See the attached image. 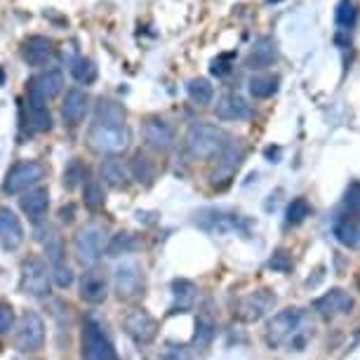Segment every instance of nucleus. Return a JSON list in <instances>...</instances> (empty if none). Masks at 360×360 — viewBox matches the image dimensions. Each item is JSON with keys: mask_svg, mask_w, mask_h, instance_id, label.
I'll use <instances>...</instances> for the list:
<instances>
[{"mask_svg": "<svg viewBox=\"0 0 360 360\" xmlns=\"http://www.w3.org/2000/svg\"><path fill=\"white\" fill-rule=\"evenodd\" d=\"M307 316L302 309H285L278 316L271 318L266 330V342L271 346H290V349H302L307 342Z\"/></svg>", "mask_w": 360, "mask_h": 360, "instance_id": "1", "label": "nucleus"}, {"mask_svg": "<svg viewBox=\"0 0 360 360\" xmlns=\"http://www.w3.org/2000/svg\"><path fill=\"white\" fill-rule=\"evenodd\" d=\"M229 134L217 125H210V123H191L186 130V137H184V144H186V151L191 158L195 160H212L217 158L224 148L229 144Z\"/></svg>", "mask_w": 360, "mask_h": 360, "instance_id": "2", "label": "nucleus"}, {"mask_svg": "<svg viewBox=\"0 0 360 360\" xmlns=\"http://www.w3.org/2000/svg\"><path fill=\"white\" fill-rule=\"evenodd\" d=\"M87 144L101 155H118L130 146V127L113 123H94L87 127Z\"/></svg>", "mask_w": 360, "mask_h": 360, "instance_id": "3", "label": "nucleus"}, {"mask_svg": "<svg viewBox=\"0 0 360 360\" xmlns=\"http://www.w3.org/2000/svg\"><path fill=\"white\" fill-rule=\"evenodd\" d=\"M45 176H47V165L43 160H36V158L19 160L8 169V174H5L3 191L8 195L26 193L29 188L40 186V181H43Z\"/></svg>", "mask_w": 360, "mask_h": 360, "instance_id": "4", "label": "nucleus"}, {"mask_svg": "<svg viewBox=\"0 0 360 360\" xmlns=\"http://www.w3.org/2000/svg\"><path fill=\"white\" fill-rule=\"evenodd\" d=\"M106 231L99 224H85L73 238V252L83 266H94L106 250Z\"/></svg>", "mask_w": 360, "mask_h": 360, "instance_id": "5", "label": "nucleus"}, {"mask_svg": "<svg viewBox=\"0 0 360 360\" xmlns=\"http://www.w3.org/2000/svg\"><path fill=\"white\" fill-rule=\"evenodd\" d=\"M83 360H118L111 339L92 316L83 321Z\"/></svg>", "mask_w": 360, "mask_h": 360, "instance_id": "6", "label": "nucleus"}, {"mask_svg": "<svg viewBox=\"0 0 360 360\" xmlns=\"http://www.w3.org/2000/svg\"><path fill=\"white\" fill-rule=\"evenodd\" d=\"M52 271L40 257H29L22 262V290L26 295L43 299L50 295Z\"/></svg>", "mask_w": 360, "mask_h": 360, "instance_id": "7", "label": "nucleus"}, {"mask_svg": "<svg viewBox=\"0 0 360 360\" xmlns=\"http://www.w3.org/2000/svg\"><path fill=\"white\" fill-rule=\"evenodd\" d=\"M141 139H144V144L155 153L172 151L176 144L174 127L169 125L165 118H160V115H148L144 123H141Z\"/></svg>", "mask_w": 360, "mask_h": 360, "instance_id": "8", "label": "nucleus"}, {"mask_svg": "<svg viewBox=\"0 0 360 360\" xmlns=\"http://www.w3.org/2000/svg\"><path fill=\"white\" fill-rule=\"evenodd\" d=\"M45 344V323L36 311H26L22 316V323L15 332V346L24 353H33L43 349Z\"/></svg>", "mask_w": 360, "mask_h": 360, "instance_id": "9", "label": "nucleus"}, {"mask_svg": "<svg viewBox=\"0 0 360 360\" xmlns=\"http://www.w3.org/2000/svg\"><path fill=\"white\" fill-rule=\"evenodd\" d=\"M90 113V94L80 87H71L66 90L64 99H62V120L66 127L76 130V127L83 125V120Z\"/></svg>", "mask_w": 360, "mask_h": 360, "instance_id": "10", "label": "nucleus"}, {"mask_svg": "<svg viewBox=\"0 0 360 360\" xmlns=\"http://www.w3.org/2000/svg\"><path fill=\"white\" fill-rule=\"evenodd\" d=\"M144 288V271L137 262H123L115 269V292L120 299L137 297Z\"/></svg>", "mask_w": 360, "mask_h": 360, "instance_id": "11", "label": "nucleus"}, {"mask_svg": "<svg viewBox=\"0 0 360 360\" xmlns=\"http://www.w3.org/2000/svg\"><path fill=\"white\" fill-rule=\"evenodd\" d=\"M26 118H29V125L33 132L45 134L52 130V113H50V104L47 99L40 97L38 92H33L26 87Z\"/></svg>", "mask_w": 360, "mask_h": 360, "instance_id": "12", "label": "nucleus"}, {"mask_svg": "<svg viewBox=\"0 0 360 360\" xmlns=\"http://www.w3.org/2000/svg\"><path fill=\"white\" fill-rule=\"evenodd\" d=\"M80 297L87 304H101L108 297V276L104 269L90 266L80 278Z\"/></svg>", "mask_w": 360, "mask_h": 360, "instance_id": "13", "label": "nucleus"}, {"mask_svg": "<svg viewBox=\"0 0 360 360\" xmlns=\"http://www.w3.org/2000/svg\"><path fill=\"white\" fill-rule=\"evenodd\" d=\"M22 59L33 69L47 66L54 59V43L47 36H29L22 43Z\"/></svg>", "mask_w": 360, "mask_h": 360, "instance_id": "14", "label": "nucleus"}, {"mask_svg": "<svg viewBox=\"0 0 360 360\" xmlns=\"http://www.w3.org/2000/svg\"><path fill=\"white\" fill-rule=\"evenodd\" d=\"M99 179L111 188H125L130 184V169L120 155H104L99 162Z\"/></svg>", "mask_w": 360, "mask_h": 360, "instance_id": "15", "label": "nucleus"}, {"mask_svg": "<svg viewBox=\"0 0 360 360\" xmlns=\"http://www.w3.org/2000/svg\"><path fill=\"white\" fill-rule=\"evenodd\" d=\"M125 330L137 344H148L153 342L155 332H158V323H155L153 316H148L146 311H132L130 316L125 318Z\"/></svg>", "mask_w": 360, "mask_h": 360, "instance_id": "16", "label": "nucleus"}, {"mask_svg": "<svg viewBox=\"0 0 360 360\" xmlns=\"http://www.w3.org/2000/svg\"><path fill=\"white\" fill-rule=\"evenodd\" d=\"M64 87H66V78L62 69H45L29 83V90L38 92L40 97L47 101L59 97V94L64 92Z\"/></svg>", "mask_w": 360, "mask_h": 360, "instance_id": "17", "label": "nucleus"}, {"mask_svg": "<svg viewBox=\"0 0 360 360\" xmlns=\"http://www.w3.org/2000/svg\"><path fill=\"white\" fill-rule=\"evenodd\" d=\"M214 115L219 120H245L252 115V106H250L238 92H226L217 101Z\"/></svg>", "mask_w": 360, "mask_h": 360, "instance_id": "18", "label": "nucleus"}, {"mask_svg": "<svg viewBox=\"0 0 360 360\" xmlns=\"http://www.w3.org/2000/svg\"><path fill=\"white\" fill-rule=\"evenodd\" d=\"M0 240L8 250H17L24 243L22 219L15 214V210L0 205Z\"/></svg>", "mask_w": 360, "mask_h": 360, "instance_id": "19", "label": "nucleus"}, {"mask_svg": "<svg viewBox=\"0 0 360 360\" xmlns=\"http://www.w3.org/2000/svg\"><path fill=\"white\" fill-rule=\"evenodd\" d=\"M314 309L318 311V316L335 318V316L349 314V311L353 309V299H351L349 292H344V290H330L328 295L316 299Z\"/></svg>", "mask_w": 360, "mask_h": 360, "instance_id": "20", "label": "nucleus"}, {"mask_svg": "<svg viewBox=\"0 0 360 360\" xmlns=\"http://www.w3.org/2000/svg\"><path fill=\"white\" fill-rule=\"evenodd\" d=\"M278 59V45L274 38L269 36H262L255 40L252 50L248 54V69L252 71H264L269 66H274Z\"/></svg>", "mask_w": 360, "mask_h": 360, "instance_id": "21", "label": "nucleus"}, {"mask_svg": "<svg viewBox=\"0 0 360 360\" xmlns=\"http://www.w3.org/2000/svg\"><path fill=\"white\" fill-rule=\"evenodd\" d=\"M22 210L31 221H40L50 210V191L45 186H33L22 195Z\"/></svg>", "mask_w": 360, "mask_h": 360, "instance_id": "22", "label": "nucleus"}, {"mask_svg": "<svg viewBox=\"0 0 360 360\" xmlns=\"http://www.w3.org/2000/svg\"><path fill=\"white\" fill-rule=\"evenodd\" d=\"M200 229L210 231V233H231V231L238 229V219L236 214H226V212H219V210H205V212L198 214V219H195Z\"/></svg>", "mask_w": 360, "mask_h": 360, "instance_id": "23", "label": "nucleus"}, {"mask_svg": "<svg viewBox=\"0 0 360 360\" xmlns=\"http://www.w3.org/2000/svg\"><path fill=\"white\" fill-rule=\"evenodd\" d=\"M274 302H276V297L269 295V290L255 292V295H250V297H245L240 302V318H243V321H248V323L259 321V318L266 314L271 307H274Z\"/></svg>", "mask_w": 360, "mask_h": 360, "instance_id": "24", "label": "nucleus"}, {"mask_svg": "<svg viewBox=\"0 0 360 360\" xmlns=\"http://www.w3.org/2000/svg\"><path fill=\"white\" fill-rule=\"evenodd\" d=\"M40 243H43L45 255H47V262H50L52 269L59 266V264H66L64 240H62V236H59L57 229L45 226L43 231H40Z\"/></svg>", "mask_w": 360, "mask_h": 360, "instance_id": "25", "label": "nucleus"}, {"mask_svg": "<svg viewBox=\"0 0 360 360\" xmlns=\"http://www.w3.org/2000/svg\"><path fill=\"white\" fill-rule=\"evenodd\" d=\"M127 111L120 101L115 99H104L101 97L94 104V123H113V125H125Z\"/></svg>", "mask_w": 360, "mask_h": 360, "instance_id": "26", "label": "nucleus"}, {"mask_svg": "<svg viewBox=\"0 0 360 360\" xmlns=\"http://www.w3.org/2000/svg\"><path fill=\"white\" fill-rule=\"evenodd\" d=\"M127 169H130V179H134L141 186H148L155 179V165L153 160L148 158L146 153L137 151L132 155V160L127 162Z\"/></svg>", "mask_w": 360, "mask_h": 360, "instance_id": "27", "label": "nucleus"}, {"mask_svg": "<svg viewBox=\"0 0 360 360\" xmlns=\"http://www.w3.org/2000/svg\"><path fill=\"white\" fill-rule=\"evenodd\" d=\"M335 236L339 243H344V245L356 248L360 243V217L342 214V219H337V224H335Z\"/></svg>", "mask_w": 360, "mask_h": 360, "instance_id": "28", "label": "nucleus"}, {"mask_svg": "<svg viewBox=\"0 0 360 360\" xmlns=\"http://www.w3.org/2000/svg\"><path fill=\"white\" fill-rule=\"evenodd\" d=\"M278 76H269V73H257V76L250 78L248 83V90L250 94H252L255 99H269L274 97V94L278 92Z\"/></svg>", "mask_w": 360, "mask_h": 360, "instance_id": "29", "label": "nucleus"}, {"mask_svg": "<svg viewBox=\"0 0 360 360\" xmlns=\"http://www.w3.org/2000/svg\"><path fill=\"white\" fill-rule=\"evenodd\" d=\"M186 92H188V99H191L195 106L212 104L214 87H212V83H210L207 78H193V80H188Z\"/></svg>", "mask_w": 360, "mask_h": 360, "instance_id": "30", "label": "nucleus"}, {"mask_svg": "<svg viewBox=\"0 0 360 360\" xmlns=\"http://www.w3.org/2000/svg\"><path fill=\"white\" fill-rule=\"evenodd\" d=\"M71 76L80 85H92L99 76V69L90 57H78L71 62Z\"/></svg>", "mask_w": 360, "mask_h": 360, "instance_id": "31", "label": "nucleus"}, {"mask_svg": "<svg viewBox=\"0 0 360 360\" xmlns=\"http://www.w3.org/2000/svg\"><path fill=\"white\" fill-rule=\"evenodd\" d=\"M83 202L90 212H97V210L104 207V188H101V181L94 179V176H87L83 184Z\"/></svg>", "mask_w": 360, "mask_h": 360, "instance_id": "32", "label": "nucleus"}, {"mask_svg": "<svg viewBox=\"0 0 360 360\" xmlns=\"http://www.w3.org/2000/svg\"><path fill=\"white\" fill-rule=\"evenodd\" d=\"M85 179H87V167H85V162L80 160V158H73L69 165H66L64 169V186L69 188H76L80 184H85Z\"/></svg>", "mask_w": 360, "mask_h": 360, "instance_id": "33", "label": "nucleus"}, {"mask_svg": "<svg viewBox=\"0 0 360 360\" xmlns=\"http://www.w3.org/2000/svg\"><path fill=\"white\" fill-rule=\"evenodd\" d=\"M132 250H134V238H132V233H115V236H111V240H106V252H108V257L130 255Z\"/></svg>", "mask_w": 360, "mask_h": 360, "instance_id": "34", "label": "nucleus"}, {"mask_svg": "<svg viewBox=\"0 0 360 360\" xmlns=\"http://www.w3.org/2000/svg\"><path fill=\"white\" fill-rule=\"evenodd\" d=\"M309 214H311L309 200L307 198H295L288 205V212H285V221L292 224V226H297V224H302Z\"/></svg>", "mask_w": 360, "mask_h": 360, "instance_id": "35", "label": "nucleus"}, {"mask_svg": "<svg viewBox=\"0 0 360 360\" xmlns=\"http://www.w3.org/2000/svg\"><path fill=\"white\" fill-rule=\"evenodd\" d=\"M356 22H358L356 5H353L351 0H342V3L337 5V24L342 26V29H353Z\"/></svg>", "mask_w": 360, "mask_h": 360, "instance_id": "36", "label": "nucleus"}, {"mask_svg": "<svg viewBox=\"0 0 360 360\" xmlns=\"http://www.w3.org/2000/svg\"><path fill=\"white\" fill-rule=\"evenodd\" d=\"M174 297H176V304L179 309H188L195 299V288L188 281H174Z\"/></svg>", "mask_w": 360, "mask_h": 360, "instance_id": "37", "label": "nucleus"}, {"mask_svg": "<svg viewBox=\"0 0 360 360\" xmlns=\"http://www.w3.org/2000/svg\"><path fill=\"white\" fill-rule=\"evenodd\" d=\"M344 207H346V214L360 217V181H351L349 188H346Z\"/></svg>", "mask_w": 360, "mask_h": 360, "instance_id": "38", "label": "nucleus"}, {"mask_svg": "<svg viewBox=\"0 0 360 360\" xmlns=\"http://www.w3.org/2000/svg\"><path fill=\"white\" fill-rule=\"evenodd\" d=\"M195 344L198 346H205V344H210V339L214 337V325L207 321V318H200L198 321V325H195Z\"/></svg>", "mask_w": 360, "mask_h": 360, "instance_id": "39", "label": "nucleus"}, {"mask_svg": "<svg viewBox=\"0 0 360 360\" xmlns=\"http://www.w3.org/2000/svg\"><path fill=\"white\" fill-rule=\"evenodd\" d=\"M52 278L59 288H69V285L73 283V271H71L69 264H59V266L52 269Z\"/></svg>", "mask_w": 360, "mask_h": 360, "instance_id": "40", "label": "nucleus"}, {"mask_svg": "<svg viewBox=\"0 0 360 360\" xmlns=\"http://www.w3.org/2000/svg\"><path fill=\"white\" fill-rule=\"evenodd\" d=\"M12 323H15V314H12V309L8 304L0 302V335H5V332L12 330Z\"/></svg>", "mask_w": 360, "mask_h": 360, "instance_id": "41", "label": "nucleus"}, {"mask_svg": "<svg viewBox=\"0 0 360 360\" xmlns=\"http://www.w3.org/2000/svg\"><path fill=\"white\" fill-rule=\"evenodd\" d=\"M269 266L274 269V271H288L290 269V257H288V252H285V250H278V252L271 257Z\"/></svg>", "mask_w": 360, "mask_h": 360, "instance_id": "42", "label": "nucleus"}, {"mask_svg": "<svg viewBox=\"0 0 360 360\" xmlns=\"http://www.w3.org/2000/svg\"><path fill=\"white\" fill-rule=\"evenodd\" d=\"M160 360H191V353L186 349H181V346H172V349H167L162 353Z\"/></svg>", "mask_w": 360, "mask_h": 360, "instance_id": "43", "label": "nucleus"}, {"mask_svg": "<svg viewBox=\"0 0 360 360\" xmlns=\"http://www.w3.org/2000/svg\"><path fill=\"white\" fill-rule=\"evenodd\" d=\"M229 69H231V66L224 64V59H214V62H212V73H214V76H226Z\"/></svg>", "mask_w": 360, "mask_h": 360, "instance_id": "44", "label": "nucleus"}, {"mask_svg": "<svg viewBox=\"0 0 360 360\" xmlns=\"http://www.w3.org/2000/svg\"><path fill=\"white\" fill-rule=\"evenodd\" d=\"M59 217H62V221H66V224H69V221H73V207H69V210H62V212H59Z\"/></svg>", "mask_w": 360, "mask_h": 360, "instance_id": "45", "label": "nucleus"}]
</instances>
